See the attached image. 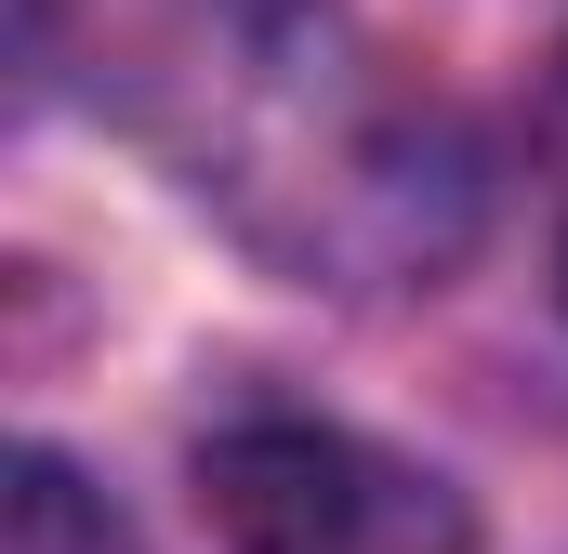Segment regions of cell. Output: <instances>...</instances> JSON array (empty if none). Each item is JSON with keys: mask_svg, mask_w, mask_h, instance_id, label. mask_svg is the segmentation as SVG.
I'll use <instances>...</instances> for the list:
<instances>
[{"mask_svg": "<svg viewBox=\"0 0 568 554\" xmlns=\"http://www.w3.org/2000/svg\"><path fill=\"white\" fill-rule=\"evenodd\" d=\"M0 554H120V515L53 462V449H13V489H0Z\"/></svg>", "mask_w": 568, "mask_h": 554, "instance_id": "2", "label": "cell"}, {"mask_svg": "<svg viewBox=\"0 0 568 554\" xmlns=\"http://www.w3.org/2000/svg\"><path fill=\"white\" fill-rule=\"evenodd\" d=\"M199 515L239 554H449L436 475L331 422H225L199 449Z\"/></svg>", "mask_w": 568, "mask_h": 554, "instance_id": "1", "label": "cell"}]
</instances>
